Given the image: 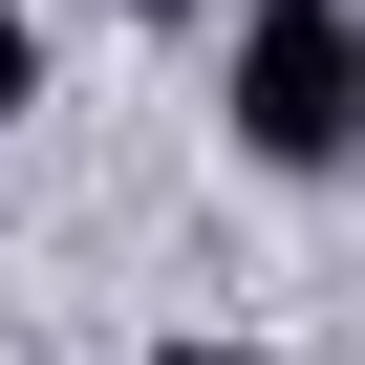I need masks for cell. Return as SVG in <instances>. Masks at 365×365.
Returning a JSON list of instances; mask_svg holds the SVG:
<instances>
[{"label": "cell", "mask_w": 365, "mask_h": 365, "mask_svg": "<svg viewBox=\"0 0 365 365\" xmlns=\"http://www.w3.org/2000/svg\"><path fill=\"white\" fill-rule=\"evenodd\" d=\"M215 108H237L258 172H344L365 150V0H258L237 65H215Z\"/></svg>", "instance_id": "1"}, {"label": "cell", "mask_w": 365, "mask_h": 365, "mask_svg": "<svg viewBox=\"0 0 365 365\" xmlns=\"http://www.w3.org/2000/svg\"><path fill=\"white\" fill-rule=\"evenodd\" d=\"M22 108H43V22L0 0V129H22Z\"/></svg>", "instance_id": "2"}, {"label": "cell", "mask_w": 365, "mask_h": 365, "mask_svg": "<svg viewBox=\"0 0 365 365\" xmlns=\"http://www.w3.org/2000/svg\"><path fill=\"white\" fill-rule=\"evenodd\" d=\"M150 365H258V344H150Z\"/></svg>", "instance_id": "3"}, {"label": "cell", "mask_w": 365, "mask_h": 365, "mask_svg": "<svg viewBox=\"0 0 365 365\" xmlns=\"http://www.w3.org/2000/svg\"><path fill=\"white\" fill-rule=\"evenodd\" d=\"M129 22H172V0H129Z\"/></svg>", "instance_id": "4"}]
</instances>
